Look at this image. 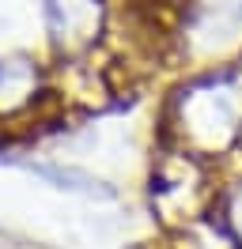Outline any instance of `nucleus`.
Instances as JSON below:
<instances>
[{
    "instance_id": "1",
    "label": "nucleus",
    "mask_w": 242,
    "mask_h": 249,
    "mask_svg": "<svg viewBox=\"0 0 242 249\" xmlns=\"http://www.w3.org/2000/svg\"><path fill=\"white\" fill-rule=\"evenodd\" d=\"M170 147L216 162L242 147V64L185 79L163 113Z\"/></svg>"
},
{
    "instance_id": "2",
    "label": "nucleus",
    "mask_w": 242,
    "mask_h": 249,
    "mask_svg": "<svg viewBox=\"0 0 242 249\" xmlns=\"http://www.w3.org/2000/svg\"><path fill=\"white\" fill-rule=\"evenodd\" d=\"M151 212L159 215L166 231H185L201 219L216 215L220 204V185L212 178V162L189 155L182 147H166L159 162L151 166Z\"/></svg>"
},
{
    "instance_id": "3",
    "label": "nucleus",
    "mask_w": 242,
    "mask_h": 249,
    "mask_svg": "<svg viewBox=\"0 0 242 249\" xmlns=\"http://www.w3.org/2000/svg\"><path fill=\"white\" fill-rule=\"evenodd\" d=\"M42 23L57 61H83L106 38L110 0H42Z\"/></svg>"
},
{
    "instance_id": "4",
    "label": "nucleus",
    "mask_w": 242,
    "mask_h": 249,
    "mask_svg": "<svg viewBox=\"0 0 242 249\" xmlns=\"http://www.w3.org/2000/svg\"><path fill=\"white\" fill-rule=\"evenodd\" d=\"M49 72L30 53L0 57V124L27 121L49 102Z\"/></svg>"
},
{
    "instance_id": "5",
    "label": "nucleus",
    "mask_w": 242,
    "mask_h": 249,
    "mask_svg": "<svg viewBox=\"0 0 242 249\" xmlns=\"http://www.w3.org/2000/svg\"><path fill=\"white\" fill-rule=\"evenodd\" d=\"M64 64V87L60 91H49L53 98L68 102V106H80V109H99L106 102L110 87L102 83V76H95V64L83 61H60Z\"/></svg>"
},
{
    "instance_id": "6",
    "label": "nucleus",
    "mask_w": 242,
    "mask_h": 249,
    "mask_svg": "<svg viewBox=\"0 0 242 249\" xmlns=\"http://www.w3.org/2000/svg\"><path fill=\"white\" fill-rule=\"evenodd\" d=\"M216 215H220V223L227 227V234L235 238V246L242 249V178L220 189V204H216Z\"/></svg>"
},
{
    "instance_id": "7",
    "label": "nucleus",
    "mask_w": 242,
    "mask_h": 249,
    "mask_svg": "<svg viewBox=\"0 0 242 249\" xmlns=\"http://www.w3.org/2000/svg\"><path fill=\"white\" fill-rule=\"evenodd\" d=\"M30 170L38 174V178H45V181H53L57 189H80V193H99V185L102 181H95V178H87V174L72 170V166H49V162H30Z\"/></svg>"
}]
</instances>
